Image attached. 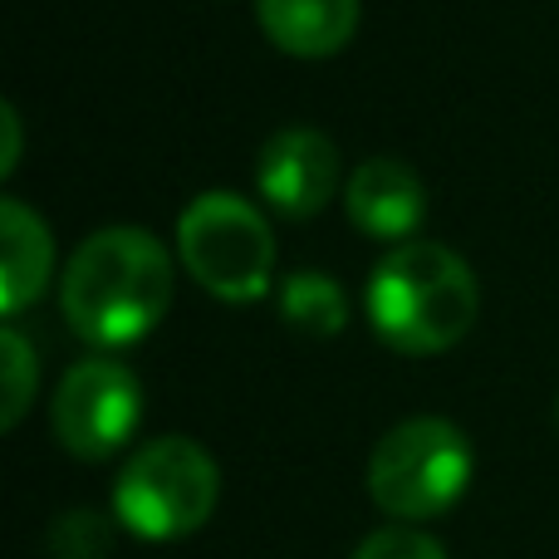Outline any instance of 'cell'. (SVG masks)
<instances>
[{
  "mask_svg": "<svg viewBox=\"0 0 559 559\" xmlns=\"http://www.w3.org/2000/svg\"><path fill=\"white\" fill-rule=\"evenodd\" d=\"M59 299L69 329L84 344H138L173 305V255L143 226H104L64 265Z\"/></svg>",
  "mask_w": 559,
  "mask_h": 559,
  "instance_id": "cell-1",
  "label": "cell"
},
{
  "mask_svg": "<svg viewBox=\"0 0 559 559\" xmlns=\"http://www.w3.org/2000/svg\"><path fill=\"white\" fill-rule=\"evenodd\" d=\"M364 309L373 334L393 354L423 358L447 354L472 334L481 289L472 265L442 241H403L373 265Z\"/></svg>",
  "mask_w": 559,
  "mask_h": 559,
  "instance_id": "cell-2",
  "label": "cell"
},
{
  "mask_svg": "<svg viewBox=\"0 0 559 559\" xmlns=\"http://www.w3.org/2000/svg\"><path fill=\"white\" fill-rule=\"evenodd\" d=\"M476 472L472 442L447 417H407L378 437L368 456V496L383 515L423 525L447 515L466 496Z\"/></svg>",
  "mask_w": 559,
  "mask_h": 559,
  "instance_id": "cell-3",
  "label": "cell"
},
{
  "mask_svg": "<svg viewBox=\"0 0 559 559\" xmlns=\"http://www.w3.org/2000/svg\"><path fill=\"white\" fill-rule=\"evenodd\" d=\"M222 496V472L192 437H153L114 481V515L138 540H182L202 531Z\"/></svg>",
  "mask_w": 559,
  "mask_h": 559,
  "instance_id": "cell-4",
  "label": "cell"
},
{
  "mask_svg": "<svg viewBox=\"0 0 559 559\" xmlns=\"http://www.w3.org/2000/svg\"><path fill=\"white\" fill-rule=\"evenodd\" d=\"M177 251L206 295L251 305L271 289L275 236L271 222L236 192H202L177 222Z\"/></svg>",
  "mask_w": 559,
  "mask_h": 559,
  "instance_id": "cell-5",
  "label": "cell"
},
{
  "mask_svg": "<svg viewBox=\"0 0 559 559\" xmlns=\"http://www.w3.org/2000/svg\"><path fill=\"white\" fill-rule=\"evenodd\" d=\"M49 423H55L59 447L79 462L118 456L143 423V388H138L133 368H123L118 358L74 364L49 403Z\"/></svg>",
  "mask_w": 559,
  "mask_h": 559,
  "instance_id": "cell-6",
  "label": "cell"
},
{
  "mask_svg": "<svg viewBox=\"0 0 559 559\" xmlns=\"http://www.w3.org/2000/svg\"><path fill=\"white\" fill-rule=\"evenodd\" d=\"M338 147L319 128H280L265 138L261 163H255V187L265 206H275L289 222L319 216L338 192Z\"/></svg>",
  "mask_w": 559,
  "mask_h": 559,
  "instance_id": "cell-7",
  "label": "cell"
},
{
  "mask_svg": "<svg viewBox=\"0 0 559 559\" xmlns=\"http://www.w3.org/2000/svg\"><path fill=\"white\" fill-rule=\"evenodd\" d=\"M344 212L373 241H413L427 216V187L397 157H368L344 187Z\"/></svg>",
  "mask_w": 559,
  "mask_h": 559,
  "instance_id": "cell-8",
  "label": "cell"
},
{
  "mask_svg": "<svg viewBox=\"0 0 559 559\" xmlns=\"http://www.w3.org/2000/svg\"><path fill=\"white\" fill-rule=\"evenodd\" d=\"M255 15L280 55L329 59L354 39L358 0H255Z\"/></svg>",
  "mask_w": 559,
  "mask_h": 559,
  "instance_id": "cell-9",
  "label": "cell"
},
{
  "mask_svg": "<svg viewBox=\"0 0 559 559\" xmlns=\"http://www.w3.org/2000/svg\"><path fill=\"white\" fill-rule=\"evenodd\" d=\"M49 265H55L49 226L20 197H5L0 202V309L20 314L29 299H39Z\"/></svg>",
  "mask_w": 559,
  "mask_h": 559,
  "instance_id": "cell-10",
  "label": "cell"
},
{
  "mask_svg": "<svg viewBox=\"0 0 559 559\" xmlns=\"http://www.w3.org/2000/svg\"><path fill=\"white\" fill-rule=\"evenodd\" d=\"M280 314L289 329L309 338H334L348 324V295L334 275L324 271H299L280 285Z\"/></svg>",
  "mask_w": 559,
  "mask_h": 559,
  "instance_id": "cell-11",
  "label": "cell"
},
{
  "mask_svg": "<svg viewBox=\"0 0 559 559\" xmlns=\"http://www.w3.org/2000/svg\"><path fill=\"white\" fill-rule=\"evenodd\" d=\"M0 354H5V407H0V427H20V417H25L29 397H35V348H29V338L20 334L15 324H5V334H0Z\"/></svg>",
  "mask_w": 559,
  "mask_h": 559,
  "instance_id": "cell-12",
  "label": "cell"
},
{
  "mask_svg": "<svg viewBox=\"0 0 559 559\" xmlns=\"http://www.w3.org/2000/svg\"><path fill=\"white\" fill-rule=\"evenodd\" d=\"M348 559H447V550H442V540H432V535L417 531V525L393 521L368 535Z\"/></svg>",
  "mask_w": 559,
  "mask_h": 559,
  "instance_id": "cell-13",
  "label": "cell"
},
{
  "mask_svg": "<svg viewBox=\"0 0 559 559\" xmlns=\"http://www.w3.org/2000/svg\"><path fill=\"white\" fill-rule=\"evenodd\" d=\"M49 545H55V559H98L108 545V525L94 511H69L59 515Z\"/></svg>",
  "mask_w": 559,
  "mask_h": 559,
  "instance_id": "cell-14",
  "label": "cell"
},
{
  "mask_svg": "<svg viewBox=\"0 0 559 559\" xmlns=\"http://www.w3.org/2000/svg\"><path fill=\"white\" fill-rule=\"evenodd\" d=\"M0 123H5V157H0V173H15L20 167V114L5 104V114H0Z\"/></svg>",
  "mask_w": 559,
  "mask_h": 559,
  "instance_id": "cell-15",
  "label": "cell"
},
{
  "mask_svg": "<svg viewBox=\"0 0 559 559\" xmlns=\"http://www.w3.org/2000/svg\"><path fill=\"white\" fill-rule=\"evenodd\" d=\"M555 423H559V403H555Z\"/></svg>",
  "mask_w": 559,
  "mask_h": 559,
  "instance_id": "cell-16",
  "label": "cell"
}]
</instances>
